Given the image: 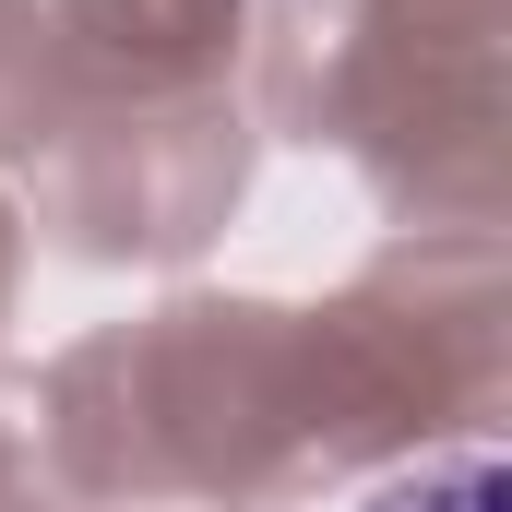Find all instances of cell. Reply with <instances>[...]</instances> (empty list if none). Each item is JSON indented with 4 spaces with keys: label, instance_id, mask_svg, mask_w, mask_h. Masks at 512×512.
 Instances as JSON below:
<instances>
[{
    "label": "cell",
    "instance_id": "1",
    "mask_svg": "<svg viewBox=\"0 0 512 512\" xmlns=\"http://www.w3.org/2000/svg\"><path fill=\"white\" fill-rule=\"evenodd\" d=\"M370 512H501V453H453V465H417V477H393Z\"/></svg>",
    "mask_w": 512,
    "mask_h": 512
}]
</instances>
